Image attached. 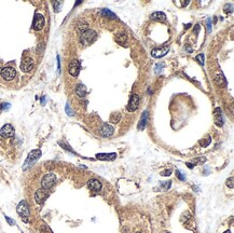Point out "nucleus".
<instances>
[{
	"mask_svg": "<svg viewBox=\"0 0 234 233\" xmlns=\"http://www.w3.org/2000/svg\"><path fill=\"white\" fill-rule=\"evenodd\" d=\"M34 68V61L33 58L30 57H25L22 61L21 64V69L23 70L24 72H29L30 70H33Z\"/></svg>",
	"mask_w": 234,
	"mask_h": 233,
	"instance_id": "11",
	"label": "nucleus"
},
{
	"mask_svg": "<svg viewBox=\"0 0 234 233\" xmlns=\"http://www.w3.org/2000/svg\"><path fill=\"white\" fill-rule=\"evenodd\" d=\"M80 67H81L80 62L78 59H72V61H70L69 65H68V71H69V73L71 76L77 77L80 72Z\"/></svg>",
	"mask_w": 234,
	"mask_h": 233,
	"instance_id": "5",
	"label": "nucleus"
},
{
	"mask_svg": "<svg viewBox=\"0 0 234 233\" xmlns=\"http://www.w3.org/2000/svg\"><path fill=\"white\" fill-rule=\"evenodd\" d=\"M96 158L98 159V160H103V161H112V160H114V159L117 158V153H98L96 154Z\"/></svg>",
	"mask_w": 234,
	"mask_h": 233,
	"instance_id": "16",
	"label": "nucleus"
},
{
	"mask_svg": "<svg viewBox=\"0 0 234 233\" xmlns=\"http://www.w3.org/2000/svg\"><path fill=\"white\" fill-rule=\"evenodd\" d=\"M1 64H2V62H1V61H0V67H1Z\"/></svg>",
	"mask_w": 234,
	"mask_h": 233,
	"instance_id": "39",
	"label": "nucleus"
},
{
	"mask_svg": "<svg viewBox=\"0 0 234 233\" xmlns=\"http://www.w3.org/2000/svg\"><path fill=\"white\" fill-rule=\"evenodd\" d=\"M147 119H148V112L145 111L144 113H142V119H140L139 124H138V130L139 131H142V130H144L145 128V126H146V124H147Z\"/></svg>",
	"mask_w": 234,
	"mask_h": 233,
	"instance_id": "18",
	"label": "nucleus"
},
{
	"mask_svg": "<svg viewBox=\"0 0 234 233\" xmlns=\"http://www.w3.org/2000/svg\"><path fill=\"white\" fill-rule=\"evenodd\" d=\"M121 120V114L120 113H112L110 116V122L111 123H118Z\"/></svg>",
	"mask_w": 234,
	"mask_h": 233,
	"instance_id": "23",
	"label": "nucleus"
},
{
	"mask_svg": "<svg viewBox=\"0 0 234 233\" xmlns=\"http://www.w3.org/2000/svg\"><path fill=\"white\" fill-rule=\"evenodd\" d=\"M50 193L49 191L46 190V189H40V190H38L37 192H36L35 194V200L37 203H39V204H42V203L44 202V201L46 200V199L49 198Z\"/></svg>",
	"mask_w": 234,
	"mask_h": 233,
	"instance_id": "8",
	"label": "nucleus"
},
{
	"mask_svg": "<svg viewBox=\"0 0 234 233\" xmlns=\"http://www.w3.org/2000/svg\"><path fill=\"white\" fill-rule=\"evenodd\" d=\"M5 219H7L8 224H10L11 226H14V224H15V221H14V220H12L11 218H9V217H5Z\"/></svg>",
	"mask_w": 234,
	"mask_h": 233,
	"instance_id": "34",
	"label": "nucleus"
},
{
	"mask_svg": "<svg viewBox=\"0 0 234 233\" xmlns=\"http://www.w3.org/2000/svg\"><path fill=\"white\" fill-rule=\"evenodd\" d=\"M65 110H66V112H67L68 116H72V114H74V111H72V110H71V108L69 107V105H68V104H67V105H66Z\"/></svg>",
	"mask_w": 234,
	"mask_h": 233,
	"instance_id": "30",
	"label": "nucleus"
},
{
	"mask_svg": "<svg viewBox=\"0 0 234 233\" xmlns=\"http://www.w3.org/2000/svg\"><path fill=\"white\" fill-rule=\"evenodd\" d=\"M88 188L92 190V191L98 192L100 189H102V182H100L99 180H97V179H91V180H88Z\"/></svg>",
	"mask_w": 234,
	"mask_h": 233,
	"instance_id": "15",
	"label": "nucleus"
},
{
	"mask_svg": "<svg viewBox=\"0 0 234 233\" xmlns=\"http://www.w3.org/2000/svg\"><path fill=\"white\" fill-rule=\"evenodd\" d=\"M0 135L5 138L12 137V136L14 135V127L11 124H5V125H3L2 127H1V130H0Z\"/></svg>",
	"mask_w": 234,
	"mask_h": 233,
	"instance_id": "10",
	"label": "nucleus"
},
{
	"mask_svg": "<svg viewBox=\"0 0 234 233\" xmlns=\"http://www.w3.org/2000/svg\"><path fill=\"white\" fill-rule=\"evenodd\" d=\"M163 67H164V64H163V63H159V64H157V65H155V68H154L155 72H157V73H159V72H161V71H162V69H163Z\"/></svg>",
	"mask_w": 234,
	"mask_h": 233,
	"instance_id": "26",
	"label": "nucleus"
},
{
	"mask_svg": "<svg viewBox=\"0 0 234 233\" xmlns=\"http://www.w3.org/2000/svg\"><path fill=\"white\" fill-rule=\"evenodd\" d=\"M125 41H126V36L121 34V35L117 36V42L120 43L121 45H125Z\"/></svg>",
	"mask_w": 234,
	"mask_h": 233,
	"instance_id": "22",
	"label": "nucleus"
},
{
	"mask_svg": "<svg viewBox=\"0 0 234 233\" xmlns=\"http://www.w3.org/2000/svg\"><path fill=\"white\" fill-rule=\"evenodd\" d=\"M114 132V128L112 127L110 124L108 123H104L103 124V127L100 130V134H102L104 137H109V136H111Z\"/></svg>",
	"mask_w": 234,
	"mask_h": 233,
	"instance_id": "14",
	"label": "nucleus"
},
{
	"mask_svg": "<svg viewBox=\"0 0 234 233\" xmlns=\"http://www.w3.org/2000/svg\"><path fill=\"white\" fill-rule=\"evenodd\" d=\"M139 106V96L137 94H133L131 95L130 100H128V110L130 112H134L137 110Z\"/></svg>",
	"mask_w": 234,
	"mask_h": 233,
	"instance_id": "7",
	"label": "nucleus"
},
{
	"mask_svg": "<svg viewBox=\"0 0 234 233\" xmlns=\"http://www.w3.org/2000/svg\"><path fill=\"white\" fill-rule=\"evenodd\" d=\"M17 214L22 217V219L25 222L28 221V217H29V206L26 203V201H22L17 205Z\"/></svg>",
	"mask_w": 234,
	"mask_h": 233,
	"instance_id": "4",
	"label": "nucleus"
},
{
	"mask_svg": "<svg viewBox=\"0 0 234 233\" xmlns=\"http://www.w3.org/2000/svg\"><path fill=\"white\" fill-rule=\"evenodd\" d=\"M227 185L230 188H233V177H230V179L227 180Z\"/></svg>",
	"mask_w": 234,
	"mask_h": 233,
	"instance_id": "33",
	"label": "nucleus"
},
{
	"mask_svg": "<svg viewBox=\"0 0 234 233\" xmlns=\"http://www.w3.org/2000/svg\"><path fill=\"white\" fill-rule=\"evenodd\" d=\"M1 77L3 78L7 81H10V80H13L16 76V70L14 69L12 67H5L3 69H1Z\"/></svg>",
	"mask_w": 234,
	"mask_h": 233,
	"instance_id": "6",
	"label": "nucleus"
},
{
	"mask_svg": "<svg viewBox=\"0 0 234 233\" xmlns=\"http://www.w3.org/2000/svg\"><path fill=\"white\" fill-rule=\"evenodd\" d=\"M62 5H63V2H62V1H56V2H54V3H53L54 9H55V11H56V12L59 11V9H60V7H62Z\"/></svg>",
	"mask_w": 234,
	"mask_h": 233,
	"instance_id": "28",
	"label": "nucleus"
},
{
	"mask_svg": "<svg viewBox=\"0 0 234 233\" xmlns=\"http://www.w3.org/2000/svg\"><path fill=\"white\" fill-rule=\"evenodd\" d=\"M56 182V176L55 174L53 173H49V174H46L41 180V186L43 189H46V190H49L50 188L55 185Z\"/></svg>",
	"mask_w": 234,
	"mask_h": 233,
	"instance_id": "3",
	"label": "nucleus"
},
{
	"mask_svg": "<svg viewBox=\"0 0 234 233\" xmlns=\"http://www.w3.org/2000/svg\"><path fill=\"white\" fill-rule=\"evenodd\" d=\"M187 165H188L189 168H192L193 167V164H191V163H187Z\"/></svg>",
	"mask_w": 234,
	"mask_h": 233,
	"instance_id": "37",
	"label": "nucleus"
},
{
	"mask_svg": "<svg viewBox=\"0 0 234 233\" xmlns=\"http://www.w3.org/2000/svg\"><path fill=\"white\" fill-rule=\"evenodd\" d=\"M151 19L153 21H165L166 20V15L163 12H154L151 14Z\"/></svg>",
	"mask_w": 234,
	"mask_h": 233,
	"instance_id": "17",
	"label": "nucleus"
},
{
	"mask_svg": "<svg viewBox=\"0 0 234 233\" xmlns=\"http://www.w3.org/2000/svg\"><path fill=\"white\" fill-rule=\"evenodd\" d=\"M138 233H139V232H138Z\"/></svg>",
	"mask_w": 234,
	"mask_h": 233,
	"instance_id": "40",
	"label": "nucleus"
},
{
	"mask_svg": "<svg viewBox=\"0 0 234 233\" xmlns=\"http://www.w3.org/2000/svg\"><path fill=\"white\" fill-rule=\"evenodd\" d=\"M76 93L79 97H84L86 95V89L83 84H78L76 88Z\"/></svg>",
	"mask_w": 234,
	"mask_h": 233,
	"instance_id": "19",
	"label": "nucleus"
},
{
	"mask_svg": "<svg viewBox=\"0 0 234 233\" xmlns=\"http://www.w3.org/2000/svg\"><path fill=\"white\" fill-rule=\"evenodd\" d=\"M215 81L219 86H227V80H225V78L223 77V76H220V75L217 76Z\"/></svg>",
	"mask_w": 234,
	"mask_h": 233,
	"instance_id": "20",
	"label": "nucleus"
},
{
	"mask_svg": "<svg viewBox=\"0 0 234 233\" xmlns=\"http://www.w3.org/2000/svg\"><path fill=\"white\" fill-rule=\"evenodd\" d=\"M78 27H79V29H80V30H82V31H85V30H88V25L84 21L80 22L79 25H78Z\"/></svg>",
	"mask_w": 234,
	"mask_h": 233,
	"instance_id": "24",
	"label": "nucleus"
},
{
	"mask_svg": "<svg viewBox=\"0 0 234 233\" xmlns=\"http://www.w3.org/2000/svg\"><path fill=\"white\" fill-rule=\"evenodd\" d=\"M225 233H231V232H230V231H225Z\"/></svg>",
	"mask_w": 234,
	"mask_h": 233,
	"instance_id": "38",
	"label": "nucleus"
},
{
	"mask_svg": "<svg viewBox=\"0 0 234 233\" xmlns=\"http://www.w3.org/2000/svg\"><path fill=\"white\" fill-rule=\"evenodd\" d=\"M96 38H97V34L95 33L92 29H88V30L83 31L81 34V37H80V41H81L82 45H90L91 43L95 41Z\"/></svg>",
	"mask_w": 234,
	"mask_h": 233,
	"instance_id": "2",
	"label": "nucleus"
},
{
	"mask_svg": "<svg viewBox=\"0 0 234 233\" xmlns=\"http://www.w3.org/2000/svg\"><path fill=\"white\" fill-rule=\"evenodd\" d=\"M10 107H11V105H10L9 103H2V104H1V106H0L1 110H8Z\"/></svg>",
	"mask_w": 234,
	"mask_h": 233,
	"instance_id": "29",
	"label": "nucleus"
},
{
	"mask_svg": "<svg viewBox=\"0 0 234 233\" xmlns=\"http://www.w3.org/2000/svg\"><path fill=\"white\" fill-rule=\"evenodd\" d=\"M196 61L199 62L200 65H204V55L203 54H199L196 56Z\"/></svg>",
	"mask_w": 234,
	"mask_h": 233,
	"instance_id": "27",
	"label": "nucleus"
},
{
	"mask_svg": "<svg viewBox=\"0 0 234 233\" xmlns=\"http://www.w3.org/2000/svg\"><path fill=\"white\" fill-rule=\"evenodd\" d=\"M168 50H169L168 45H165V47L161 48V49H153L152 51H151V54H152L153 57L160 58V57H163L164 55H166Z\"/></svg>",
	"mask_w": 234,
	"mask_h": 233,
	"instance_id": "13",
	"label": "nucleus"
},
{
	"mask_svg": "<svg viewBox=\"0 0 234 233\" xmlns=\"http://www.w3.org/2000/svg\"><path fill=\"white\" fill-rule=\"evenodd\" d=\"M40 156H41V150L40 149H35V150H33V151H30L27 156V159H26L25 163H24V166H23L24 170H26V168L34 165V164L40 159Z\"/></svg>",
	"mask_w": 234,
	"mask_h": 233,
	"instance_id": "1",
	"label": "nucleus"
},
{
	"mask_svg": "<svg viewBox=\"0 0 234 233\" xmlns=\"http://www.w3.org/2000/svg\"><path fill=\"white\" fill-rule=\"evenodd\" d=\"M211 138L208 137V138H206V140H201V142H200V145H201L202 147H207V146L211 144Z\"/></svg>",
	"mask_w": 234,
	"mask_h": 233,
	"instance_id": "25",
	"label": "nucleus"
},
{
	"mask_svg": "<svg viewBox=\"0 0 234 233\" xmlns=\"http://www.w3.org/2000/svg\"><path fill=\"white\" fill-rule=\"evenodd\" d=\"M44 17L41 14H36L35 19H34V23H33V28L35 30H41L42 28L44 27Z\"/></svg>",
	"mask_w": 234,
	"mask_h": 233,
	"instance_id": "9",
	"label": "nucleus"
},
{
	"mask_svg": "<svg viewBox=\"0 0 234 233\" xmlns=\"http://www.w3.org/2000/svg\"><path fill=\"white\" fill-rule=\"evenodd\" d=\"M171 170H164V172L161 173V175H162V176H169V175H171Z\"/></svg>",
	"mask_w": 234,
	"mask_h": 233,
	"instance_id": "35",
	"label": "nucleus"
},
{
	"mask_svg": "<svg viewBox=\"0 0 234 233\" xmlns=\"http://www.w3.org/2000/svg\"><path fill=\"white\" fill-rule=\"evenodd\" d=\"M176 175H177V177H178L180 180H185V177L183 176L182 173H181L180 170H177V172H176Z\"/></svg>",
	"mask_w": 234,
	"mask_h": 233,
	"instance_id": "32",
	"label": "nucleus"
},
{
	"mask_svg": "<svg viewBox=\"0 0 234 233\" xmlns=\"http://www.w3.org/2000/svg\"><path fill=\"white\" fill-rule=\"evenodd\" d=\"M103 15H104V16H107V17H110V19H112V20H116L117 19L116 14L112 13V12L110 11V10H108V9H104V10H103Z\"/></svg>",
	"mask_w": 234,
	"mask_h": 233,
	"instance_id": "21",
	"label": "nucleus"
},
{
	"mask_svg": "<svg viewBox=\"0 0 234 233\" xmlns=\"http://www.w3.org/2000/svg\"><path fill=\"white\" fill-rule=\"evenodd\" d=\"M199 30H200V26L199 25H196V26H195V33H199Z\"/></svg>",
	"mask_w": 234,
	"mask_h": 233,
	"instance_id": "36",
	"label": "nucleus"
},
{
	"mask_svg": "<svg viewBox=\"0 0 234 233\" xmlns=\"http://www.w3.org/2000/svg\"><path fill=\"white\" fill-rule=\"evenodd\" d=\"M206 23H207V30H208V33H211V19H207Z\"/></svg>",
	"mask_w": 234,
	"mask_h": 233,
	"instance_id": "31",
	"label": "nucleus"
},
{
	"mask_svg": "<svg viewBox=\"0 0 234 233\" xmlns=\"http://www.w3.org/2000/svg\"><path fill=\"white\" fill-rule=\"evenodd\" d=\"M214 120H215V123L217 126L223 125V116L220 108H216L214 110Z\"/></svg>",
	"mask_w": 234,
	"mask_h": 233,
	"instance_id": "12",
	"label": "nucleus"
}]
</instances>
